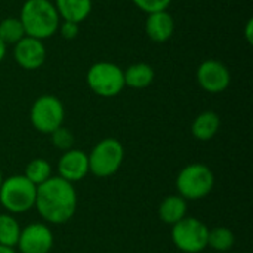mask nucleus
<instances>
[{
  "label": "nucleus",
  "instance_id": "obj_1",
  "mask_svg": "<svg viewBox=\"0 0 253 253\" xmlns=\"http://www.w3.org/2000/svg\"><path fill=\"white\" fill-rule=\"evenodd\" d=\"M34 208L49 224L61 225L68 222L77 209V194L74 185L59 176L49 178L37 187Z\"/></svg>",
  "mask_w": 253,
  "mask_h": 253
},
{
  "label": "nucleus",
  "instance_id": "obj_27",
  "mask_svg": "<svg viewBox=\"0 0 253 253\" xmlns=\"http://www.w3.org/2000/svg\"><path fill=\"white\" fill-rule=\"evenodd\" d=\"M0 253H15V251H13V248H6V246L0 245Z\"/></svg>",
  "mask_w": 253,
  "mask_h": 253
},
{
  "label": "nucleus",
  "instance_id": "obj_4",
  "mask_svg": "<svg viewBox=\"0 0 253 253\" xmlns=\"http://www.w3.org/2000/svg\"><path fill=\"white\" fill-rule=\"evenodd\" d=\"M215 187V175L209 166L193 163L185 166L176 178L178 194L185 200H200L212 193Z\"/></svg>",
  "mask_w": 253,
  "mask_h": 253
},
{
  "label": "nucleus",
  "instance_id": "obj_21",
  "mask_svg": "<svg viewBox=\"0 0 253 253\" xmlns=\"http://www.w3.org/2000/svg\"><path fill=\"white\" fill-rule=\"evenodd\" d=\"M25 37V30L19 18H4L0 22V39L4 44H16L21 39Z\"/></svg>",
  "mask_w": 253,
  "mask_h": 253
},
{
  "label": "nucleus",
  "instance_id": "obj_25",
  "mask_svg": "<svg viewBox=\"0 0 253 253\" xmlns=\"http://www.w3.org/2000/svg\"><path fill=\"white\" fill-rule=\"evenodd\" d=\"M245 37L248 40V43L251 44L253 43V19L249 18L248 22H246V27H245Z\"/></svg>",
  "mask_w": 253,
  "mask_h": 253
},
{
  "label": "nucleus",
  "instance_id": "obj_26",
  "mask_svg": "<svg viewBox=\"0 0 253 253\" xmlns=\"http://www.w3.org/2000/svg\"><path fill=\"white\" fill-rule=\"evenodd\" d=\"M4 56H6V44H4V42L0 39V62L4 59Z\"/></svg>",
  "mask_w": 253,
  "mask_h": 253
},
{
  "label": "nucleus",
  "instance_id": "obj_18",
  "mask_svg": "<svg viewBox=\"0 0 253 253\" xmlns=\"http://www.w3.org/2000/svg\"><path fill=\"white\" fill-rule=\"evenodd\" d=\"M21 234L18 221L9 213H0V245L6 248H15Z\"/></svg>",
  "mask_w": 253,
  "mask_h": 253
},
{
  "label": "nucleus",
  "instance_id": "obj_29",
  "mask_svg": "<svg viewBox=\"0 0 253 253\" xmlns=\"http://www.w3.org/2000/svg\"><path fill=\"white\" fill-rule=\"evenodd\" d=\"M224 253H227V252H224Z\"/></svg>",
  "mask_w": 253,
  "mask_h": 253
},
{
  "label": "nucleus",
  "instance_id": "obj_3",
  "mask_svg": "<svg viewBox=\"0 0 253 253\" xmlns=\"http://www.w3.org/2000/svg\"><path fill=\"white\" fill-rule=\"evenodd\" d=\"M37 187L24 175L3 179L0 185V205L10 213H25L34 208Z\"/></svg>",
  "mask_w": 253,
  "mask_h": 253
},
{
  "label": "nucleus",
  "instance_id": "obj_9",
  "mask_svg": "<svg viewBox=\"0 0 253 253\" xmlns=\"http://www.w3.org/2000/svg\"><path fill=\"white\" fill-rule=\"evenodd\" d=\"M197 82L209 93H221L231 83V74L225 64L216 59H206L197 68Z\"/></svg>",
  "mask_w": 253,
  "mask_h": 253
},
{
  "label": "nucleus",
  "instance_id": "obj_23",
  "mask_svg": "<svg viewBox=\"0 0 253 253\" xmlns=\"http://www.w3.org/2000/svg\"><path fill=\"white\" fill-rule=\"evenodd\" d=\"M132 1L138 9H141L147 15L154 13V12L168 10L169 4L172 3V0H132Z\"/></svg>",
  "mask_w": 253,
  "mask_h": 253
},
{
  "label": "nucleus",
  "instance_id": "obj_22",
  "mask_svg": "<svg viewBox=\"0 0 253 253\" xmlns=\"http://www.w3.org/2000/svg\"><path fill=\"white\" fill-rule=\"evenodd\" d=\"M50 141H52L53 147H56L58 150L68 151L74 145V135L70 129L61 126L50 133Z\"/></svg>",
  "mask_w": 253,
  "mask_h": 253
},
{
  "label": "nucleus",
  "instance_id": "obj_10",
  "mask_svg": "<svg viewBox=\"0 0 253 253\" xmlns=\"http://www.w3.org/2000/svg\"><path fill=\"white\" fill-rule=\"evenodd\" d=\"M16 246L21 253H49L53 248V234L47 225L34 222L21 228Z\"/></svg>",
  "mask_w": 253,
  "mask_h": 253
},
{
  "label": "nucleus",
  "instance_id": "obj_24",
  "mask_svg": "<svg viewBox=\"0 0 253 253\" xmlns=\"http://www.w3.org/2000/svg\"><path fill=\"white\" fill-rule=\"evenodd\" d=\"M61 36L67 40H73L77 37L79 34V24L76 22H70V21H62L59 22V27H58Z\"/></svg>",
  "mask_w": 253,
  "mask_h": 253
},
{
  "label": "nucleus",
  "instance_id": "obj_16",
  "mask_svg": "<svg viewBox=\"0 0 253 253\" xmlns=\"http://www.w3.org/2000/svg\"><path fill=\"white\" fill-rule=\"evenodd\" d=\"M187 216V200L178 196H168L159 206V218L168 224L175 225Z\"/></svg>",
  "mask_w": 253,
  "mask_h": 253
},
{
  "label": "nucleus",
  "instance_id": "obj_2",
  "mask_svg": "<svg viewBox=\"0 0 253 253\" xmlns=\"http://www.w3.org/2000/svg\"><path fill=\"white\" fill-rule=\"evenodd\" d=\"M19 21L25 36L44 40L58 31L61 18L50 0H27L21 7Z\"/></svg>",
  "mask_w": 253,
  "mask_h": 253
},
{
  "label": "nucleus",
  "instance_id": "obj_5",
  "mask_svg": "<svg viewBox=\"0 0 253 253\" xmlns=\"http://www.w3.org/2000/svg\"><path fill=\"white\" fill-rule=\"evenodd\" d=\"M87 86L93 93L102 98L117 96L125 89L123 70L108 61L93 64L86 74Z\"/></svg>",
  "mask_w": 253,
  "mask_h": 253
},
{
  "label": "nucleus",
  "instance_id": "obj_14",
  "mask_svg": "<svg viewBox=\"0 0 253 253\" xmlns=\"http://www.w3.org/2000/svg\"><path fill=\"white\" fill-rule=\"evenodd\" d=\"M55 7L62 21L80 24L92 12V0H55Z\"/></svg>",
  "mask_w": 253,
  "mask_h": 253
},
{
  "label": "nucleus",
  "instance_id": "obj_8",
  "mask_svg": "<svg viewBox=\"0 0 253 253\" xmlns=\"http://www.w3.org/2000/svg\"><path fill=\"white\" fill-rule=\"evenodd\" d=\"M209 228L197 218H184L172 225V240L185 253H200L208 248Z\"/></svg>",
  "mask_w": 253,
  "mask_h": 253
},
{
  "label": "nucleus",
  "instance_id": "obj_28",
  "mask_svg": "<svg viewBox=\"0 0 253 253\" xmlns=\"http://www.w3.org/2000/svg\"><path fill=\"white\" fill-rule=\"evenodd\" d=\"M1 182H3V175H1V170H0V185H1Z\"/></svg>",
  "mask_w": 253,
  "mask_h": 253
},
{
  "label": "nucleus",
  "instance_id": "obj_19",
  "mask_svg": "<svg viewBox=\"0 0 253 253\" xmlns=\"http://www.w3.org/2000/svg\"><path fill=\"white\" fill-rule=\"evenodd\" d=\"M236 242V237L230 228L225 227H216L213 230H209L208 234V246L212 248L216 252H228L233 249Z\"/></svg>",
  "mask_w": 253,
  "mask_h": 253
},
{
  "label": "nucleus",
  "instance_id": "obj_11",
  "mask_svg": "<svg viewBox=\"0 0 253 253\" xmlns=\"http://www.w3.org/2000/svg\"><path fill=\"white\" fill-rule=\"evenodd\" d=\"M13 58L24 70H37L46 61V47L43 40L25 36L13 47Z\"/></svg>",
  "mask_w": 253,
  "mask_h": 253
},
{
  "label": "nucleus",
  "instance_id": "obj_15",
  "mask_svg": "<svg viewBox=\"0 0 253 253\" xmlns=\"http://www.w3.org/2000/svg\"><path fill=\"white\" fill-rule=\"evenodd\" d=\"M221 119L215 111H203L200 113L193 125H191V133L199 141H211L219 130Z\"/></svg>",
  "mask_w": 253,
  "mask_h": 253
},
{
  "label": "nucleus",
  "instance_id": "obj_17",
  "mask_svg": "<svg viewBox=\"0 0 253 253\" xmlns=\"http://www.w3.org/2000/svg\"><path fill=\"white\" fill-rule=\"evenodd\" d=\"M125 76V86L133 89H144L148 87L154 80V70L150 64L138 62L132 64L123 71Z\"/></svg>",
  "mask_w": 253,
  "mask_h": 253
},
{
  "label": "nucleus",
  "instance_id": "obj_12",
  "mask_svg": "<svg viewBox=\"0 0 253 253\" xmlns=\"http://www.w3.org/2000/svg\"><path fill=\"white\" fill-rule=\"evenodd\" d=\"M89 173V157L84 151L71 148L64 151L58 162V176L74 184Z\"/></svg>",
  "mask_w": 253,
  "mask_h": 253
},
{
  "label": "nucleus",
  "instance_id": "obj_13",
  "mask_svg": "<svg viewBox=\"0 0 253 253\" xmlns=\"http://www.w3.org/2000/svg\"><path fill=\"white\" fill-rule=\"evenodd\" d=\"M173 30H175V22L168 10L148 13L145 21V31L153 42L163 43L169 40L173 34Z\"/></svg>",
  "mask_w": 253,
  "mask_h": 253
},
{
  "label": "nucleus",
  "instance_id": "obj_20",
  "mask_svg": "<svg viewBox=\"0 0 253 253\" xmlns=\"http://www.w3.org/2000/svg\"><path fill=\"white\" fill-rule=\"evenodd\" d=\"M24 176L28 181H31L36 187H39L49 178H52V166L46 159H33L27 165Z\"/></svg>",
  "mask_w": 253,
  "mask_h": 253
},
{
  "label": "nucleus",
  "instance_id": "obj_6",
  "mask_svg": "<svg viewBox=\"0 0 253 253\" xmlns=\"http://www.w3.org/2000/svg\"><path fill=\"white\" fill-rule=\"evenodd\" d=\"M87 157L89 172L98 178H108L120 169L125 159V148L120 141L107 138L99 141Z\"/></svg>",
  "mask_w": 253,
  "mask_h": 253
},
{
  "label": "nucleus",
  "instance_id": "obj_7",
  "mask_svg": "<svg viewBox=\"0 0 253 253\" xmlns=\"http://www.w3.org/2000/svg\"><path fill=\"white\" fill-rule=\"evenodd\" d=\"M65 110L62 102L53 95L39 96L30 110V120L34 129L40 133L50 135L62 126Z\"/></svg>",
  "mask_w": 253,
  "mask_h": 253
}]
</instances>
